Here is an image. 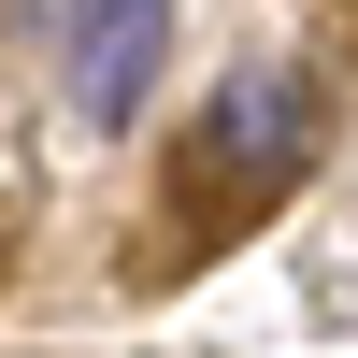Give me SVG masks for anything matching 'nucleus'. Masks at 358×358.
<instances>
[{
	"label": "nucleus",
	"instance_id": "2",
	"mask_svg": "<svg viewBox=\"0 0 358 358\" xmlns=\"http://www.w3.org/2000/svg\"><path fill=\"white\" fill-rule=\"evenodd\" d=\"M215 158L244 172V187H287V172L315 158V86H301V72H229V101H215Z\"/></svg>",
	"mask_w": 358,
	"mask_h": 358
},
{
	"label": "nucleus",
	"instance_id": "1",
	"mask_svg": "<svg viewBox=\"0 0 358 358\" xmlns=\"http://www.w3.org/2000/svg\"><path fill=\"white\" fill-rule=\"evenodd\" d=\"M158 57H172V0H72V101H86V129H129L158 101Z\"/></svg>",
	"mask_w": 358,
	"mask_h": 358
}]
</instances>
